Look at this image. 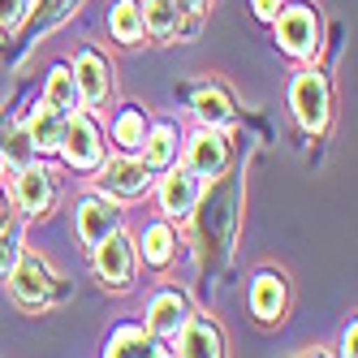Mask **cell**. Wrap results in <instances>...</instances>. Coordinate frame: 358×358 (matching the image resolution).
I'll return each mask as SVG.
<instances>
[{
	"instance_id": "obj_27",
	"label": "cell",
	"mask_w": 358,
	"mask_h": 358,
	"mask_svg": "<svg viewBox=\"0 0 358 358\" xmlns=\"http://www.w3.org/2000/svg\"><path fill=\"white\" fill-rule=\"evenodd\" d=\"M17 264V246H13V238H0V272H9Z\"/></svg>"
},
{
	"instance_id": "obj_10",
	"label": "cell",
	"mask_w": 358,
	"mask_h": 358,
	"mask_svg": "<svg viewBox=\"0 0 358 358\" xmlns=\"http://www.w3.org/2000/svg\"><path fill=\"white\" fill-rule=\"evenodd\" d=\"M229 160V151H224V138L220 134H199L190 143V173L194 177H216Z\"/></svg>"
},
{
	"instance_id": "obj_17",
	"label": "cell",
	"mask_w": 358,
	"mask_h": 358,
	"mask_svg": "<svg viewBox=\"0 0 358 358\" xmlns=\"http://www.w3.org/2000/svg\"><path fill=\"white\" fill-rule=\"evenodd\" d=\"M73 99H78L73 73H69V69H52V78H48V91H43V104L52 108V113H61V117H69Z\"/></svg>"
},
{
	"instance_id": "obj_7",
	"label": "cell",
	"mask_w": 358,
	"mask_h": 358,
	"mask_svg": "<svg viewBox=\"0 0 358 358\" xmlns=\"http://www.w3.org/2000/svg\"><path fill=\"white\" fill-rule=\"evenodd\" d=\"M147 164H134V160H113L104 169V190L108 194H121V199H138L147 190Z\"/></svg>"
},
{
	"instance_id": "obj_23",
	"label": "cell",
	"mask_w": 358,
	"mask_h": 358,
	"mask_svg": "<svg viewBox=\"0 0 358 358\" xmlns=\"http://www.w3.org/2000/svg\"><path fill=\"white\" fill-rule=\"evenodd\" d=\"M73 5H78V0H39V13H35V22L31 27L35 31H43V27H52V22H61Z\"/></svg>"
},
{
	"instance_id": "obj_11",
	"label": "cell",
	"mask_w": 358,
	"mask_h": 358,
	"mask_svg": "<svg viewBox=\"0 0 358 358\" xmlns=\"http://www.w3.org/2000/svg\"><path fill=\"white\" fill-rule=\"evenodd\" d=\"M17 199L27 212H48V203H52V182H48L43 169H22L17 173Z\"/></svg>"
},
{
	"instance_id": "obj_9",
	"label": "cell",
	"mask_w": 358,
	"mask_h": 358,
	"mask_svg": "<svg viewBox=\"0 0 358 358\" xmlns=\"http://www.w3.org/2000/svg\"><path fill=\"white\" fill-rule=\"evenodd\" d=\"M73 87H78V95L87 99V104H99V99L108 95V69H104V61H99L95 52L78 57V65H73Z\"/></svg>"
},
{
	"instance_id": "obj_31",
	"label": "cell",
	"mask_w": 358,
	"mask_h": 358,
	"mask_svg": "<svg viewBox=\"0 0 358 358\" xmlns=\"http://www.w3.org/2000/svg\"><path fill=\"white\" fill-rule=\"evenodd\" d=\"M0 138H5V117H0ZM0 147H5V143H0Z\"/></svg>"
},
{
	"instance_id": "obj_3",
	"label": "cell",
	"mask_w": 358,
	"mask_h": 358,
	"mask_svg": "<svg viewBox=\"0 0 358 358\" xmlns=\"http://www.w3.org/2000/svg\"><path fill=\"white\" fill-rule=\"evenodd\" d=\"M61 151L73 169H95L104 160V147H99V134L91 117H65V134H61Z\"/></svg>"
},
{
	"instance_id": "obj_30",
	"label": "cell",
	"mask_w": 358,
	"mask_h": 358,
	"mask_svg": "<svg viewBox=\"0 0 358 358\" xmlns=\"http://www.w3.org/2000/svg\"><path fill=\"white\" fill-rule=\"evenodd\" d=\"M0 229H5V199H0Z\"/></svg>"
},
{
	"instance_id": "obj_24",
	"label": "cell",
	"mask_w": 358,
	"mask_h": 358,
	"mask_svg": "<svg viewBox=\"0 0 358 358\" xmlns=\"http://www.w3.org/2000/svg\"><path fill=\"white\" fill-rule=\"evenodd\" d=\"M143 350H147L143 328H121L117 337L108 341V354H143Z\"/></svg>"
},
{
	"instance_id": "obj_29",
	"label": "cell",
	"mask_w": 358,
	"mask_h": 358,
	"mask_svg": "<svg viewBox=\"0 0 358 358\" xmlns=\"http://www.w3.org/2000/svg\"><path fill=\"white\" fill-rule=\"evenodd\" d=\"M173 5H177V9H182V13H199L203 5H208V0H173Z\"/></svg>"
},
{
	"instance_id": "obj_13",
	"label": "cell",
	"mask_w": 358,
	"mask_h": 358,
	"mask_svg": "<svg viewBox=\"0 0 358 358\" xmlns=\"http://www.w3.org/2000/svg\"><path fill=\"white\" fill-rule=\"evenodd\" d=\"M177 354H220V332L212 324H203V320H186Z\"/></svg>"
},
{
	"instance_id": "obj_21",
	"label": "cell",
	"mask_w": 358,
	"mask_h": 358,
	"mask_svg": "<svg viewBox=\"0 0 358 358\" xmlns=\"http://www.w3.org/2000/svg\"><path fill=\"white\" fill-rule=\"evenodd\" d=\"M194 108H199V117H203V121H212V125H224L229 117H234V113H229V99H224L220 91H199Z\"/></svg>"
},
{
	"instance_id": "obj_25",
	"label": "cell",
	"mask_w": 358,
	"mask_h": 358,
	"mask_svg": "<svg viewBox=\"0 0 358 358\" xmlns=\"http://www.w3.org/2000/svg\"><path fill=\"white\" fill-rule=\"evenodd\" d=\"M5 151H9V160H13V164H22V169H27V160H31L35 143H31V134H27V138L17 134V138H9V147H0V156H5Z\"/></svg>"
},
{
	"instance_id": "obj_2",
	"label": "cell",
	"mask_w": 358,
	"mask_h": 358,
	"mask_svg": "<svg viewBox=\"0 0 358 358\" xmlns=\"http://www.w3.org/2000/svg\"><path fill=\"white\" fill-rule=\"evenodd\" d=\"M276 35H280V48L294 57H311L315 43H320V22L306 5H289L285 13H276Z\"/></svg>"
},
{
	"instance_id": "obj_14",
	"label": "cell",
	"mask_w": 358,
	"mask_h": 358,
	"mask_svg": "<svg viewBox=\"0 0 358 358\" xmlns=\"http://www.w3.org/2000/svg\"><path fill=\"white\" fill-rule=\"evenodd\" d=\"M250 302H255V315H259V320H276L280 311H285V285H280L276 276H259V280H255Z\"/></svg>"
},
{
	"instance_id": "obj_5",
	"label": "cell",
	"mask_w": 358,
	"mask_h": 358,
	"mask_svg": "<svg viewBox=\"0 0 358 358\" xmlns=\"http://www.w3.org/2000/svg\"><path fill=\"white\" fill-rule=\"evenodd\" d=\"M9 272H13V298H17L22 306H43L48 289H52V280H48V268L27 255V259H17Z\"/></svg>"
},
{
	"instance_id": "obj_15",
	"label": "cell",
	"mask_w": 358,
	"mask_h": 358,
	"mask_svg": "<svg viewBox=\"0 0 358 358\" xmlns=\"http://www.w3.org/2000/svg\"><path fill=\"white\" fill-rule=\"evenodd\" d=\"M143 27H147L151 35L169 39V35H177V27H182V9H177L173 0H147V9H143Z\"/></svg>"
},
{
	"instance_id": "obj_8",
	"label": "cell",
	"mask_w": 358,
	"mask_h": 358,
	"mask_svg": "<svg viewBox=\"0 0 358 358\" xmlns=\"http://www.w3.org/2000/svg\"><path fill=\"white\" fill-rule=\"evenodd\" d=\"M194 199H199V177L194 173H169L164 186H160V203L169 216H190L194 212Z\"/></svg>"
},
{
	"instance_id": "obj_16",
	"label": "cell",
	"mask_w": 358,
	"mask_h": 358,
	"mask_svg": "<svg viewBox=\"0 0 358 358\" xmlns=\"http://www.w3.org/2000/svg\"><path fill=\"white\" fill-rule=\"evenodd\" d=\"M61 134H65V117L43 104V113H35V121H31V143H35V151H57L61 147Z\"/></svg>"
},
{
	"instance_id": "obj_22",
	"label": "cell",
	"mask_w": 358,
	"mask_h": 358,
	"mask_svg": "<svg viewBox=\"0 0 358 358\" xmlns=\"http://www.w3.org/2000/svg\"><path fill=\"white\" fill-rule=\"evenodd\" d=\"M117 143L121 147H143V113H121L117 117Z\"/></svg>"
},
{
	"instance_id": "obj_18",
	"label": "cell",
	"mask_w": 358,
	"mask_h": 358,
	"mask_svg": "<svg viewBox=\"0 0 358 358\" xmlns=\"http://www.w3.org/2000/svg\"><path fill=\"white\" fill-rule=\"evenodd\" d=\"M113 35L121 43H138L143 39V9L134 5V0H121V5L113 9Z\"/></svg>"
},
{
	"instance_id": "obj_4",
	"label": "cell",
	"mask_w": 358,
	"mask_h": 358,
	"mask_svg": "<svg viewBox=\"0 0 358 358\" xmlns=\"http://www.w3.org/2000/svg\"><path fill=\"white\" fill-rule=\"evenodd\" d=\"M95 264H99V276L108 280V285H125V280L134 276V246L125 234H113L95 246Z\"/></svg>"
},
{
	"instance_id": "obj_20",
	"label": "cell",
	"mask_w": 358,
	"mask_h": 358,
	"mask_svg": "<svg viewBox=\"0 0 358 358\" xmlns=\"http://www.w3.org/2000/svg\"><path fill=\"white\" fill-rule=\"evenodd\" d=\"M143 255H147V264H169L173 259V234H169V224H151L147 229Z\"/></svg>"
},
{
	"instance_id": "obj_28",
	"label": "cell",
	"mask_w": 358,
	"mask_h": 358,
	"mask_svg": "<svg viewBox=\"0 0 358 358\" xmlns=\"http://www.w3.org/2000/svg\"><path fill=\"white\" fill-rule=\"evenodd\" d=\"M255 13H259V17H276L280 13V0H255Z\"/></svg>"
},
{
	"instance_id": "obj_12",
	"label": "cell",
	"mask_w": 358,
	"mask_h": 358,
	"mask_svg": "<svg viewBox=\"0 0 358 358\" xmlns=\"http://www.w3.org/2000/svg\"><path fill=\"white\" fill-rule=\"evenodd\" d=\"M151 332L156 337H177V328L186 324V302L177 298V294H160L156 302H151Z\"/></svg>"
},
{
	"instance_id": "obj_26",
	"label": "cell",
	"mask_w": 358,
	"mask_h": 358,
	"mask_svg": "<svg viewBox=\"0 0 358 358\" xmlns=\"http://www.w3.org/2000/svg\"><path fill=\"white\" fill-rule=\"evenodd\" d=\"M22 9H27V0H0V27H13Z\"/></svg>"
},
{
	"instance_id": "obj_19",
	"label": "cell",
	"mask_w": 358,
	"mask_h": 358,
	"mask_svg": "<svg viewBox=\"0 0 358 358\" xmlns=\"http://www.w3.org/2000/svg\"><path fill=\"white\" fill-rule=\"evenodd\" d=\"M173 151H177V138H173L169 125L151 130V138H147V169H169L173 164Z\"/></svg>"
},
{
	"instance_id": "obj_1",
	"label": "cell",
	"mask_w": 358,
	"mask_h": 358,
	"mask_svg": "<svg viewBox=\"0 0 358 358\" xmlns=\"http://www.w3.org/2000/svg\"><path fill=\"white\" fill-rule=\"evenodd\" d=\"M294 113H298V121L311 134H320L328 125V83H324V73H315V69L298 73V83H294Z\"/></svg>"
},
{
	"instance_id": "obj_6",
	"label": "cell",
	"mask_w": 358,
	"mask_h": 358,
	"mask_svg": "<svg viewBox=\"0 0 358 358\" xmlns=\"http://www.w3.org/2000/svg\"><path fill=\"white\" fill-rule=\"evenodd\" d=\"M117 229V212L108 208L104 199H83V208H78V234L87 246H99L108 234Z\"/></svg>"
}]
</instances>
